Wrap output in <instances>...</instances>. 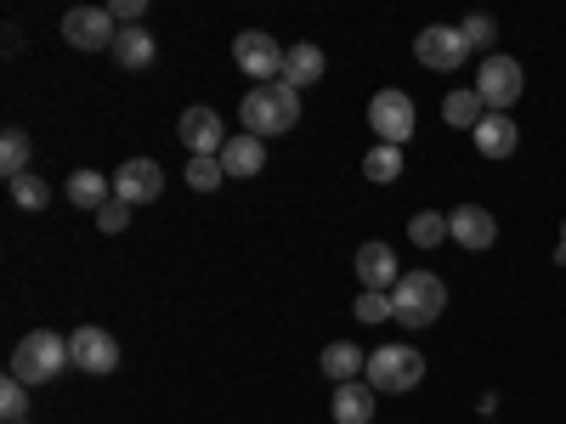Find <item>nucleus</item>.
I'll return each instance as SVG.
<instances>
[{"label":"nucleus","mask_w":566,"mask_h":424,"mask_svg":"<svg viewBox=\"0 0 566 424\" xmlns=\"http://www.w3.org/2000/svg\"><path fill=\"white\" fill-rule=\"evenodd\" d=\"M239 114H244V130H250V136H261V141H266V136H283V130L301 125V91L283 85V80L255 85Z\"/></svg>","instance_id":"nucleus-1"},{"label":"nucleus","mask_w":566,"mask_h":424,"mask_svg":"<svg viewBox=\"0 0 566 424\" xmlns=\"http://www.w3.org/2000/svg\"><path fill=\"white\" fill-rule=\"evenodd\" d=\"M74 357H69V340L63 335H52V328H34V335H23L18 340V351H12V380L18 385H52L57 373L69 368Z\"/></svg>","instance_id":"nucleus-2"},{"label":"nucleus","mask_w":566,"mask_h":424,"mask_svg":"<svg viewBox=\"0 0 566 424\" xmlns=\"http://www.w3.org/2000/svg\"><path fill=\"white\" fill-rule=\"evenodd\" d=\"M391 306H397V322L431 328L448 311V283L437 272H402V283L391 289Z\"/></svg>","instance_id":"nucleus-3"},{"label":"nucleus","mask_w":566,"mask_h":424,"mask_svg":"<svg viewBox=\"0 0 566 424\" xmlns=\"http://www.w3.org/2000/svg\"><path fill=\"white\" fill-rule=\"evenodd\" d=\"M522 91H527V74H522V63H515V57H504V52L482 57V68H476V97L488 103V114H510L515 103H522Z\"/></svg>","instance_id":"nucleus-4"},{"label":"nucleus","mask_w":566,"mask_h":424,"mask_svg":"<svg viewBox=\"0 0 566 424\" xmlns=\"http://www.w3.org/2000/svg\"><path fill=\"white\" fill-rule=\"evenodd\" d=\"M419 114H413V97L408 91H374V103H368V130L380 136V148H402V141L413 136Z\"/></svg>","instance_id":"nucleus-5"},{"label":"nucleus","mask_w":566,"mask_h":424,"mask_svg":"<svg viewBox=\"0 0 566 424\" xmlns=\"http://www.w3.org/2000/svg\"><path fill=\"white\" fill-rule=\"evenodd\" d=\"M424 380V357L413 351V346H380V351H374L368 357V385L374 391H413Z\"/></svg>","instance_id":"nucleus-6"},{"label":"nucleus","mask_w":566,"mask_h":424,"mask_svg":"<svg viewBox=\"0 0 566 424\" xmlns=\"http://www.w3.org/2000/svg\"><path fill=\"white\" fill-rule=\"evenodd\" d=\"M283 45L272 40V34H261V29H244L239 40H232V63H239L255 85H272V80H283Z\"/></svg>","instance_id":"nucleus-7"},{"label":"nucleus","mask_w":566,"mask_h":424,"mask_svg":"<svg viewBox=\"0 0 566 424\" xmlns=\"http://www.w3.org/2000/svg\"><path fill=\"white\" fill-rule=\"evenodd\" d=\"M176 136H181V148H187V159H221V148H227V130H221V114L216 108H187L181 119H176Z\"/></svg>","instance_id":"nucleus-8"},{"label":"nucleus","mask_w":566,"mask_h":424,"mask_svg":"<svg viewBox=\"0 0 566 424\" xmlns=\"http://www.w3.org/2000/svg\"><path fill=\"white\" fill-rule=\"evenodd\" d=\"M413 57H419L424 68H437V74H453V68L470 57V45H464L459 29L431 23V29H419V34H413Z\"/></svg>","instance_id":"nucleus-9"},{"label":"nucleus","mask_w":566,"mask_h":424,"mask_svg":"<svg viewBox=\"0 0 566 424\" xmlns=\"http://www.w3.org/2000/svg\"><path fill=\"white\" fill-rule=\"evenodd\" d=\"M63 40L69 45H80V52H114V12H103V7H74L69 18H63Z\"/></svg>","instance_id":"nucleus-10"},{"label":"nucleus","mask_w":566,"mask_h":424,"mask_svg":"<svg viewBox=\"0 0 566 424\" xmlns=\"http://www.w3.org/2000/svg\"><path fill=\"white\" fill-rule=\"evenodd\" d=\"M69 357L85 373H114L119 368V340L108 335V328H74V335H69Z\"/></svg>","instance_id":"nucleus-11"},{"label":"nucleus","mask_w":566,"mask_h":424,"mask_svg":"<svg viewBox=\"0 0 566 424\" xmlns=\"http://www.w3.org/2000/svg\"><path fill=\"white\" fill-rule=\"evenodd\" d=\"M159 193H165V170H159L154 159H125V165H119L114 199H125V204H154Z\"/></svg>","instance_id":"nucleus-12"},{"label":"nucleus","mask_w":566,"mask_h":424,"mask_svg":"<svg viewBox=\"0 0 566 424\" xmlns=\"http://www.w3.org/2000/svg\"><path fill=\"white\" fill-rule=\"evenodd\" d=\"M448 239H453L459 250H493L499 221H493L482 204H459V210L448 215Z\"/></svg>","instance_id":"nucleus-13"},{"label":"nucleus","mask_w":566,"mask_h":424,"mask_svg":"<svg viewBox=\"0 0 566 424\" xmlns=\"http://www.w3.org/2000/svg\"><path fill=\"white\" fill-rule=\"evenodd\" d=\"M402 266H397V255H391V244H380V239H368L363 250H357V277H363V289H380V295H391L397 289V277Z\"/></svg>","instance_id":"nucleus-14"},{"label":"nucleus","mask_w":566,"mask_h":424,"mask_svg":"<svg viewBox=\"0 0 566 424\" xmlns=\"http://www.w3.org/2000/svg\"><path fill=\"white\" fill-rule=\"evenodd\" d=\"M470 141H476V153H482V159H510L515 148H522V130H515L510 114H488L476 130H470Z\"/></svg>","instance_id":"nucleus-15"},{"label":"nucleus","mask_w":566,"mask_h":424,"mask_svg":"<svg viewBox=\"0 0 566 424\" xmlns=\"http://www.w3.org/2000/svg\"><path fill=\"white\" fill-rule=\"evenodd\" d=\"M261 165H266V141L261 136H250V130L244 136H227V148H221V170L227 176L244 181V176H261Z\"/></svg>","instance_id":"nucleus-16"},{"label":"nucleus","mask_w":566,"mask_h":424,"mask_svg":"<svg viewBox=\"0 0 566 424\" xmlns=\"http://www.w3.org/2000/svg\"><path fill=\"white\" fill-rule=\"evenodd\" d=\"M323 45H312V40H301V45H290V57H283V85H295V91H306V85H317L323 80Z\"/></svg>","instance_id":"nucleus-17"},{"label":"nucleus","mask_w":566,"mask_h":424,"mask_svg":"<svg viewBox=\"0 0 566 424\" xmlns=\"http://www.w3.org/2000/svg\"><path fill=\"white\" fill-rule=\"evenodd\" d=\"M323 373L335 385H352L357 373H368V357L352 346V340H335V346H323Z\"/></svg>","instance_id":"nucleus-18"},{"label":"nucleus","mask_w":566,"mask_h":424,"mask_svg":"<svg viewBox=\"0 0 566 424\" xmlns=\"http://www.w3.org/2000/svg\"><path fill=\"white\" fill-rule=\"evenodd\" d=\"M374 396H380V391H374V385H340L335 391V424H368L374 418Z\"/></svg>","instance_id":"nucleus-19"},{"label":"nucleus","mask_w":566,"mask_h":424,"mask_svg":"<svg viewBox=\"0 0 566 424\" xmlns=\"http://www.w3.org/2000/svg\"><path fill=\"white\" fill-rule=\"evenodd\" d=\"M69 199H74V210H103L114 199V181L97 176V170H74L69 176Z\"/></svg>","instance_id":"nucleus-20"},{"label":"nucleus","mask_w":566,"mask_h":424,"mask_svg":"<svg viewBox=\"0 0 566 424\" xmlns=\"http://www.w3.org/2000/svg\"><path fill=\"white\" fill-rule=\"evenodd\" d=\"M154 34L148 29H119V40H114V57H119V68H148L154 63Z\"/></svg>","instance_id":"nucleus-21"},{"label":"nucleus","mask_w":566,"mask_h":424,"mask_svg":"<svg viewBox=\"0 0 566 424\" xmlns=\"http://www.w3.org/2000/svg\"><path fill=\"white\" fill-rule=\"evenodd\" d=\"M442 119H448L453 130H476V125L488 119V103L476 97V91H453V97L442 103Z\"/></svg>","instance_id":"nucleus-22"},{"label":"nucleus","mask_w":566,"mask_h":424,"mask_svg":"<svg viewBox=\"0 0 566 424\" xmlns=\"http://www.w3.org/2000/svg\"><path fill=\"white\" fill-rule=\"evenodd\" d=\"M0 170H7V181L12 176H29V130H7V136H0Z\"/></svg>","instance_id":"nucleus-23"},{"label":"nucleus","mask_w":566,"mask_h":424,"mask_svg":"<svg viewBox=\"0 0 566 424\" xmlns=\"http://www.w3.org/2000/svg\"><path fill=\"white\" fill-rule=\"evenodd\" d=\"M408 239H413L419 250H437V244L448 239V215H437V210H419V215L408 221Z\"/></svg>","instance_id":"nucleus-24"},{"label":"nucleus","mask_w":566,"mask_h":424,"mask_svg":"<svg viewBox=\"0 0 566 424\" xmlns=\"http://www.w3.org/2000/svg\"><path fill=\"white\" fill-rule=\"evenodd\" d=\"M363 176H368V181H380V187L397 181V176H402V148H374V153L363 159Z\"/></svg>","instance_id":"nucleus-25"},{"label":"nucleus","mask_w":566,"mask_h":424,"mask_svg":"<svg viewBox=\"0 0 566 424\" xmlns=\"http://www.w3.org/2000/svg\"><path fill=\"white\" fill-rule=\"evenodd\" d=\"M187 187H193V193H216V187L227 181V170H221V159H187Z\"/></svg>","instance_id":"nucleus-26"},{"label":"nucleus","mask_w":566,"mask_h":424,"mask_svg":"<svg viewBox=\"0 0 566 424\" xmlns=\"http://www.w3.org/2000/svg\"><path fill=\"white\" fill-rule=\"evenodd\" d=\"M12 199H18L23 210H45V204H52V187L29 170V176H12Z\"/></svg>","instance_id":"nucleus-27"},{"label":"nucleus","mask_w":566,"mask_h":424,"mask_svg":"<svg viewBox=\"0 0 566 424\" xmlns=\"http://www.w3.org/2000/svg\"><path fill=\"white\" fill-rule=\"evenodd\" d=\"M0 418H7V424L29 418V385H18L12 373H7V385H0Z\"/></svg>","instance_id":"nucleus-28"},{"label":"nucleus","mask_w":566,"mask_h":424,"mask_svg":"<svg viewBox=\"0 0 566 424\" xmlns=\"http://www.w3.org/2000/svg\"><path fill=\"white\" fill-rule=\"evenodd\" d=\"M357 317H363V322H391L397 306H391V295H380V289H363V295H357Z\"/></svg>","instance_id":"nucleus-29"},{"label":"nucleus","mask_w":566,"mask_h":424,"mask_svg":"<svg viewBox=\"0 0 566 424\" xmlns=\"http://www.w3.org/2000/svg\"><path fill=\"white\" fill-rule=\"evenodd\" d=\"M459 34H464V45H470V52H476V45H493L499 23H493L488 12H476V18H464V23H459Z\"/></svg>","instance_id":"nucleus-30"},{"label":"nucleus","mask_w":566,"mask_h":424,"mask_svg":"<svg viewBox=\"0 0 566 424\" xmlns=\"http://www.w3.org/2000/svg\"><path fill=\"white\" fill-rule=\"evenodd\" d=\"M97 226H103V232H125V226H130V204H125V199H108V204L97 210Z\"/></svg>","instance_id":"nucleus-31"},{"label":"nucleus","mask_w":566,"mask_h":424,"mask_svg":"<svg viewBox=\"0 0 566 424\" xmlns=\"http://www.w3.org/2000/svg\"><path fill=\"white\" fill-rule=\"evenodd\" d=\"M555 261L566 266V221H560V250H555Z\"/></svg>","instance_id":"nucleus-32"},{"label":"nucleus","mask_w":566,"mask_h":424,"mask_svg":"<svg viewBox=\"0 0 566 424\" xmlns=\"http://www.w3.org/2000/svg\"><path fill=\"white\" fill-rule=\"evenodd\" d=\"M23 424H29V418H23Z\"/></svg>","instance_id":"nucleus-33"}]
</instances>
